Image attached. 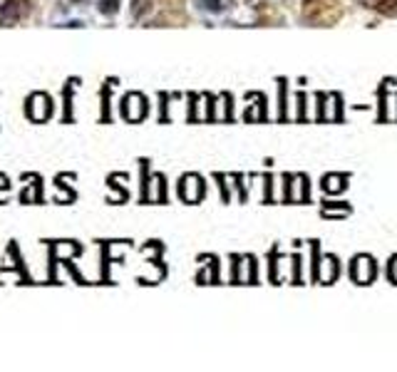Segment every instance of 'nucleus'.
Here are the masks:
<instances>
[{"label": "nucleus", "instance_id": "obj_1", "mask_svg": "<svg viewBox=\"0 0 397 372\" xmlns=\"http://www.w3.org/2000/svg\"><path fill=\"white\" fill-rule=\"evenodd\" d=\"M22 15V0H5L0 5V25L2 22H15Z\"/></svg>", "mask_w": 397, "mask_h": 372}, {"label": "nucleus", "instance_id": "obj_2", "mask_svg": "<svg viewBox=\"0 0 397 372\" xmlns=\"http://www.w3.org/2000/svg\"><path fill=\"white\" fill-rule=\"evenodd\" d=\"M117 2H120V0H100V10H102L104 15H110V12L117 10Z\"/></svg>", "mask_w": 397, "mask_h": 372}, {"label": "nucleus", "instance_id": "obj_3", "mask_svg": "<svg viewBox=\"0 0 397 372\" xmlns=\"http://www.w3.org/2000/svg\"><path fill=\"white\" fill-rule=\"evenodd\" d=\"M204 2H206V5H204L206 10H214V12L221 10V2H218V0H204Z\"/></svg>", "mask_w": 397, "mask_h": 372}]
</instances>
